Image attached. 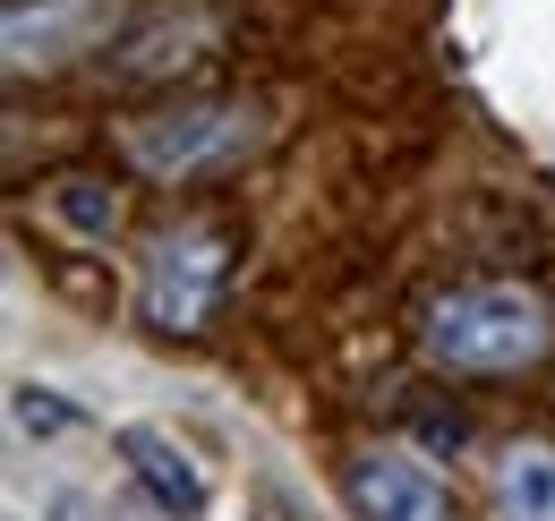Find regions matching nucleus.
I'll list each match as a JSON object with an SVG mask.
<instances>
[{
	"instance_id": "nucleus-1",
	"label": "nucleus",
	"mask_w": 555,
	"mask_h": 521,
	"mask_svg": "<svg viewBox=\"0 0 555 521\" xmlns=\"http://www.w3.org/2000/svg\"><path fill=\"white\" fill-rule=\"evenodd\" d=\"M418 351L444 377H530L555 359V300L539 282H504V274L453 282L427 300Z\"/></svg>"
},
{
	"instance_id": "nucleus-2",
	"label": "nucleus",
	"mask_w": 555,
	"mask_h": 521,
	"mask_svg": "<svg viewBox=\"0 0 555 521\" xmlns=\"http://www.w3.org/2000/svg\"><path fill=\"white\" fill-rule=\"evenodd\" d=\"M266 112L248 94H180V103H154L138 120H120V163L154 180V189H206L231 180L266 154Z\"/></svg>"
},
{
	"instance_id": "nucleus-3",
	"label": "nucleus",
	"mask_w": 555,
	"mask_h": 521,
	"mask_svg": "<svg viewBox=\"0 0 555 521\" xmlns=\"http://www.w3.org/2000/svg\"><path fill=\"white\" fill-rule=\"evenodd\" d=\"M231 265H240V231H222V223H180V231L145 240L138 317L154 333H206L231 291Z\"/></svg>"
},
{
	"instance_id": "nucleus-4",
	"label": "nucleus",
	"mask_w": 555,
	"mask_h": 521,
	"mask_svg": "<svg viewBox=\"0 0 555 521\" xmlns=\"http://www.w3.org/2000/svg\"><path fill=\"white\" fill-rule=\"evenodd\" d=\"M222 52V17L214 9H138L120 35H112V52H103V77L112 86H180L189 68H206Z\"/></svg>"
},
{
	"instance_id": "nucleus-5",
	"label": "nucleus",
	"mask_w": 555,
	"mask_h": 521,
	"mask_svg": "<svg viewBox=\"0 0 555 521\" xmlns=\"http://www.w3.org/2000/svg\"><path fill=\"white\" fill-rule=\"evenodd\" d=\"M138 9L120 0H9V68H61V61H86V52H112V35L129 26Z\"/></svg>"
},
{
	"instance_id": "nucleus-6",
	"label": "nucleus",
	"mask_w": 555,
	"mask_h": 521,
	"mask_svg": "<svg viewBox=\"0 0 555 521\" xmlns=\"http://www.w3.org/2000/svg\"><path fill=\"white\" fill-rule=\"evenodd\" d=\"M343 496L359 521H453V487L436 461H418L411 445H367L343 470Z\"/></svg>"
},
{
	"instance_id": "nucleus-7",
	"label": "nucleus",
	"mask_w": 555,
	"mask_h": 521,
	"mask_svg": "<svg viewBox=\"0 0 555 521\" xmlns=\"http://www.w3.org/2000/svg\"><path fill=\"white\" fill-rule=\"evenodd\" d=\"M112 454L129 461V479H138L145 496H154V513H171V521H197L214 505V479H206V461L189 454L171 428H145V419H129V428H112Z\"/></svg>"
},
{
	"instance_id": "nucleus-8",
	"label": "nucleus",
	"mask_w": 555,
	"mask_h": 521,
	"mask_svg": "<svg viewBox=\"0 0 555 521\" xmlns=\"http://www.w3.org/2000/svg\"><path fill=\"white\" fill-rule=\"evenodd\" d=\"M43 205H52V223L77 231L86 249H112V240H120V214H129V196H120L112 171H61V180L43 189Z\"/></svg>"
},
{
	"instance_id": "nucleus-9",
	"label": "nucleus",
	"mask_w": 555,
	"mask_h": 521,
	"mask_svg": "<svg viewBox=\"0 0 555 521\" xmlns=\"http://www.w3.org/2000/svg\"><path fill=\"white\" fill-rule=\"evenodd\" d=\"M495 521H555V445H504L495 454Z\"/></svg>"
},
{
	"instance_id": "nucleus-10",
	"label": "nucleus",
	"mask_w": 555,
	"mask_h": 521,
	"mask_svg": "<svg viewBox=\"0 0 555 521\" xmlns=\"http://www.w3.org/2000/svg\"><path fill=\"white\" fill-rule=\"evenodd\" d=\"M9 410H17L26 436H69V428H77V402H61L52 385H17V393H9Z\"/></svg>"
}]
</instances>
